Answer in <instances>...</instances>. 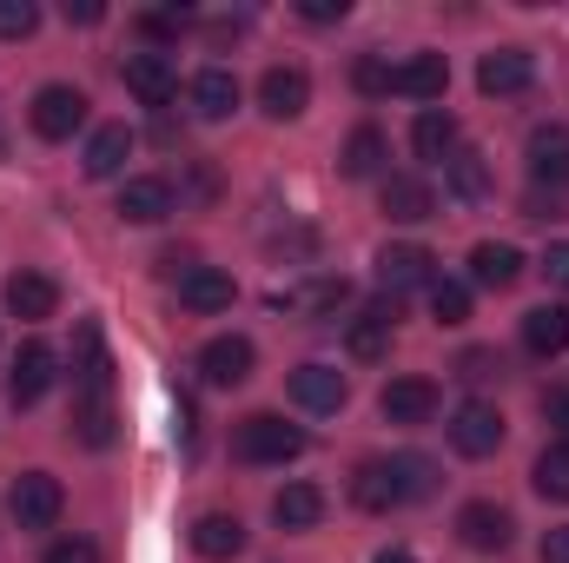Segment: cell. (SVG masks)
<instances>
[{
    "label": "cell",
    "instance_id": "83f0119b",
    "mask_svg": "<svg viewBox=\"0 0 569 563\" xmlns=\"http://www.w3.org/2000/svg\"><path fill=\"white\" fill-rule=\"evenodd\" d=\"M443 186L463 199V206H477V199H490V166H483V152H470V146H457L450 159H443Z\"/></svg>",
    "mask_w": 569,
    "mask_h": 563
},
{
    "label": "cell",
    "instance_id": "e0dca14e",
    "mask_svg": "<svg viewBox=\"0 0 569 563\" xmlns=\"http://www.w3.org/2000/svg\"><path fill=\"white\" fill-rule=\"evenodd\" d=\"M127 93L140 100V107H172V93H179V73L166 67V53H133L127 60Z\"/></svg>",
    "mask_w": 569,
    "mask_h": 563
},
{
    "label": "cell",
    "instance_id": "30bf717a",
    "mask_svg": "<svg viewBox=\"0 0 569 563\" xmlns=\"http://www.w3.org/2000/svg\"><path fill=\"white\" fill-rule=\"evenodd\" d=\"M73 392H113V358H107L100 318L73 325Z\"/></svg>",
    "mask_w": 569,
    "mask_h": 563
},
{
    "label": "cell",
    "instance_id": "6da1fadb",
    "mask_svg": "<svg viewBox=\"0 0 569 563\" xmlns=\"http://www.w3.org/2000/svg\"><path fill=\"white\" fill-rule=\"evenodd\" d=\"M298 451H305V431L284 424L279 412H252V418H239V431H232V457L239 464H291Z\"/></svg>",
    "mask_w": 569,
    "mask_h": 563
},
{
    "label": "cell",
    "instance_id": "f1b7e54d",
    "mask_svg": "<svg viewBox=\"0 0 569 563\" xmlns=\"http://www.w3.org/2000/svg\"><path fill=\"white\" fill-rule=\"evenodd\" d=\"M437 464H430L425 451H398L391 457V484H398V504H425V497H437Z\"/></svg>",
    "mask_w": 569,
    "mask_h": 563
},
{
    "label": "cell",
    "instance_id": "836d02e7",
    "mask_svg": "<svg viewBox=\"0 0 569 563\" xmlns=\"http://www.w3.org/2000/svg\"><path fill=\"white\" fill-rule=\"evenodd\" d=\"M530 484H537V491H543L550 504H569V444H550V451L537 457Z\"/></svg>",
    "mask_w": 569,
    "mask_h": 563
},
{
    "label": "cell",
    "instance_id": "ffe728a7",
    "mask_svg": "<svg viewBox=\"0 0 569 563\" xmlns=\"http://www.w3.org/2000/svg\"><path fill=\"white\" fill-rule=\"evenodd\" d=\"M186 100H192L199 120H232V113H239V80H232L226 67H206V73H192Z\"/></svg>",
    "mask_w": 569,
    "mask_h": 563
},
{
    "label": "cell",
    "instance_id": "ab89813d",
    "mask_svg": "<svg viewBox=\"0 0 569 563\" xmlns=\"http://www.w3.org/2000/svg\"><path fill=\"white\" fill-rule=\"evenodd\" d=\"M192 27V13L186 7H166V13H140V33L146 40H172V33H186Z\"/></svg>",
    "mask_w": 569,
    "mask_h": 563
},
{
    "label": "cell",
    "instance_id": "d590c367",
    "mask_svg": "<svg viewBox=\"0 0 569 563\" xmlns=\"http://www.w3.org/2000/svg\"><path fill=\"white\" fill-rule=\"evenodd\" d=\"M457 378H463V385H490V378H503V352H490V345H470V352L457 358Z\"/></svg>",
    "mask_w": 569,
    "mask_h": 563
},
{
    "label": "cell",
    "instance_id": "277c9868",
    "mask_svg": "<svg viewBox=\"0 0 569 563\" xmlns=\"http://www.w3.org/2000/svg\"><path fill=\"white\" fill-rule=\"evenodd\" d=\"M252 365H259V352H252V338H239V332H219V338H206V345H199V378H206V385H219V392L246 385V378H252Z\"/></svg>",
    "mask_w": 569,
    "mask_h": 563
},
{
    "label": "cell",
    "instance_id": "ac0fdd59",
    "mask_svg": "<svg viewBox=\"0 0 569 563\" xmlns=\"http://www.w3.org/2000/svg\"><path fill=\"white\" fill-rule=\"evenodd\" d=\"M232 298H239V285H232V273H219V266H192V273L179 279V305L199 312V318L232 312Z\"/></svg>",
    "mask_w": 569,
    "mask_h": 563
},
{
    "label": "cell",
    "instance_id": "7402d4cb",
    "mask_svg": "<svg viewBox=\"0 0 569 563\" xmlns=\"http://www.w3.org/2000/svg\"><path fill=\"white\" fill-rule=\"evenodd\" d=\"M7 312L27 318V325H40V318L60 312V285L47 279V273H13V279H7Z\"/></svg>",
    "mask_w": 569,
    "mask_h": 563
},
{
    "label": "cell",
    "instance_id": "7c38bea8",
    "mask_svg": "<svg viewBox=\"0 0 569 563\" xmlns=\"http://www.w3.org/2000/svg\"><path fill=\"white\" fill-rule=\"evenodd\" d=\"M291 398L305 405V412H345V398H351V378L338 372V365H298L291 372Z\"/></svg>",
    "mask_w": 569,
    "mask_h": 563
},
{
    "label": "cell",
    "instance_id": "9a60e30c",
    "mask_svg": "<svg viewBox=\"0 0 569 563\" xmlns=\"http://www.w3.org/2000/svg\"><path fill=\"white\" fill-rule=\"evenodd\" d=\"M259 107H266L272 120H298V113L311 107V73H305V67H266Z\"/></svg>",
    "mask_w": 569,
    "mask_h": 563
},
{
    "label": "cell",
    "instance_id": "7bdbcfd3",
    "mask_svg": "<svg viewBox=\"0 0 569 563\" xmlns=\"http://www.w3.org/2000/svg\"><path fill=\"white\" fill-rule=\"evenodd\" d=\"M543 279H550V285H563V292H569V239L543 253Z\"/></svg>",
    "mask_w": 569,
    "mask_h": 563
},
{
    "label": "cell",
    "instance_id": "4fadbf2b",
    "mask_svg": "<svg viewBox=\"0 0 569 563\" xmlns=\"http://www.w3.org/2000/svg\"><path fill=\"white\" fill-rule=\"evenodd\" d=\"M430 279H437V259H430L425 246H385V253H378V285H385L391 298H405V292H418V285L430 292Z\"/></svg>",
    "mask_w": 569,
    "mask_h": 563
},
{
    "label": "cell",
    "instance_id": "f6af8a7d",
    "mask_svg": "<svg viewBox=\"0 0 569 563\" xmlns=\"http://www.w3.org/2000/svg\"><path fill=\"white\" fill-rule=\"evenodd\" d=\"M543 563H569V524L543 531Z\"/></svg>",
    "mask_w": 569,
    "mask_h": 563
},
{
    "label": "cell",
    "instance_id": "d6986e66",
    "mask_svg": "<svg viewBox=\"0 0 569 563\" xmlns=\"http://www.w3.org/2000/svg\"><path fill=\"white\" fill-rule=\"evenodd\" d=\"M443 87H450L443 53H411L391 67V93H405V100H443Z\"/></svg>",
    "mask_w": 569,
    "mask_h": 563
},
{
    "label": "cell",
    "instance_id": "7dc6e473",
    "mask_svg": "<svg viewBox=\"0 0 569 563\" xmlns=\"http://www.w3.org/2000/svg\"><path fill=\"white\" fill-rule=\"evenodd\" d=\"M543 412H550V418L569 431V392H550V398H543Z\"/></svg>",
    "mask_w": 569,
    "mask_h": 563
},
{
    "label": "cell",
    "instance_id": "8fae6325",
    "mask_svg": "<svg viewBox=\"0 0 569 563\" xmlns=\"http://www.w3.org/2000/svg\"><path fill=\"white\" fill-rule=\"evenodd\" d=\"M530 80H537V60H530L523 47H497V53L477 60V87H483L490 100H510V93H523Z\"/></svg>",
    "mask_w": 569,
    "mask_h": 563
},
{
    "label": "cell",
    "instance_id": "4316f807",
    "mask_svg": "<svg viewBox=\"0 0 569 563\" xmlns=\"http://www.w3.org/2000/svg\"><path fill=\"white\" fill-rule=\"evenodd\" d=\"M470 279L490 285V292H510V285L523 279V253H517V246H497V239H483V246L470 253Z\"/></svg>",
    "mask_w": 569,
    "mask_h": 563
},
{
    "label": "cell",
    "instance_id": "4dcf8cb0",
    "mask_svg": "<svg viewBox=\"0 0 569 563\" xmlns=\"http://www.w3.org/2000/svg\"><path fill=\"white\" fill-rule=\"evenodd\" d=\"M351 504H358V511H391V504H398V484H391V464H385V457H365V464L351 471Z\"/></svg>",
    "mask_w": 569,
    "mask_h": 563
},
{
    "label": "cell",
    "instance_id": "c3c4849f",
    "mask_svg": "<svg viewBox=\"0 0 569 563\" xmlns=\"http://www.w3.org/2000/svg\"><path fill=\"white\" fill-rule=\"evenodd\" d=\"M371 563H418V557H411V551H378Z\"/></svg>",
    "mask_w": 569,
    "mask_h": 563
},
{
    "label": "cell",
    "instance_id": "3957f363",
    "mask_svg": "<svg viewBox=\"0 0 569 563\" xmlns=\"http://www.w3.org/2000/svg\"><path fill=\"white\" fill-rule=\"evenodd\" d=\"M27 120H33V134H40V140H73V134L87 127V93L53 80V87H40V93H33Z\"/></svg>",
    "mask_w": 569,
    "mask_h": 563
},
{
    "label": "cell",
    "instance_id": "5b68a950",
    "mask_svg": "<svg viewBox=\"0 0 569 563\" xmlns=\"http://www.w3.org/2000/svg\"><path fill=\"white\" fill-rule=\"evenodd\" d=\"M450 444H457L463 457H497V451H503V412L483 405V398H463V405L450 412Z\"/></svg>",
    "mask_w": 569,
    "mask_h": 563
},
{
    "label": "cell",
    "instance_id": "681fc988",
    "mask_svg": "<svg viewBox=\"0 0 569 563\" xmlns=\"http://www.w3.org/2000/svg\"><path fill=\"white\" fill-rule=\"evenodd\" d=\"M0 152H7V127H0Z\"/></svg>",
    "mask_w": 569,
    "mask_h": 563
},
{
    "label": "cell",
    "instance_id": "1f68e13d",
    "mask_svg": "<svg viewBox=\"0 0 569 563\" xmlns=\"http://www.w3.org/2000/svg\"><path fill=\"white\" fill-rule=\"evenodd\" d=\"M385 152H391V146H385L378 127H358V134L345 140V179H378V172H385Z\"/></svg>",
    "mask_w": 569,
    "mask_h": 563
},
{
    "label": "cell",
    "instance_id": "7a4b0ae2",
    "mask_svg": "<svg viewBox=\"0 0 569 563\" xmlns=\"http://www.w3.org/2000/svg\"><path fill=\"white\" fill-rule=\"evenodd\" d=\"M7 511H13V524H20V531H53V524H60V511H67V491H60V477H53V471H20V477H13V491H7Z\"/></svg>",
    "mask_w": 569,
    "mask_h": 563
},
{
    "label": "cell",
    "instance_id": "52a82bcc",
    "mask_svg": "<svg viewBox=\"0 0 569 563\" xmlns=\"http://www.w3.org/2000/svg\"><path fill=\"white\" fill-rule=\"evenodd\" d=\"M530 186L569 192V127H563V120L530 127Z\"/></svg>",
    "mask_w": 569,
    "mask_h": 563
},
{
    "label": "cell",
    "instance_id": "f35d334b",
    "mask_svg": "<svg viewBox=\"0 0 569 563\" xmlns=\"http://www.w3.org/2000/svg\"><path fill=\"white\" fill-rule=\"evenodd\" d=\"M523 219H569V192L530 186V192H523Z\"/></svg>",
    "mask_w": 569,
    "mask_h": 563
},
{
    "label": "cell",
    "instance_id": "8d00e7d4",
    "mask_svg": "<svg viewBox=\"0 0 569 563\" xmlns=\"http://www.w3.org/2000/svg\"><path fill=\"white\" fill-rule=\"evenodd\" d=\"M40 27V7L33 0H0V40H27Z\"/></svg>",
    "mask_w": 569,
    "mask_h": 563
},
{
    "label": "cell",
    "instance_id": "44dd1931",
    "mask_svg": "<svg viewBox=\"0 0 569 563\" xmlns=\"http://www.w3.org/2000/svg\"><path fill=\"white\" fill-rule=\"evenodd\" d=\"M385 213L405 219V226L430 219V213H437V192H430L425 172H385Z\"/></svg>",
    "mask_w": 569,
    "mask_h": 563
},
{
    "label": "cell",
    "instance_id": "cb8c5ba5",
    "mask_svg": "<svg viewBox=\"0 0 569 563\" xmlns=\"http://www.w3.org/2000/svg\"><path fill=\"white\" fill-rule=\"evenodd\" d=\"M192 551H199L206 563L239 557V551H246V524H239L232 511H206V517L192 524Z\"/></svg>",
    "mask_w": 569,
    "mask_h": 563
},
{
    "label": "cell",
    "instance_id": "e575fe53",
    "mask_svg": "<svg viewBox=\"0 0 569 563\" xmlns=\"http://www.w3.org/2000/svg\"><path fill=\"white\" fill-rule=\"evenodd\" d=\"M430 318H437V325H463V318H470V285L430 279Z\"/></svg>",
    "mask_w": 569,
    "mask_h": 563
},
{
    "label": "cell",
    "instance_id": "74e56055",
    "mask_svg": "<svg viewBox=\"0 0 569 563\" xmlns=\"http://www.w3.org/2000/svg\"><path fill=\"white\" fill-rule=\"evenodd\" d=\"M351 87H358V93H371V100H378V93H391V60L365 53V60L351 67Z\"/></svg>",
    "mask_w": 569,
    "mask_h": 563
},
{
    "label": "cell",
    "instance_id": "5bb4252c",
    "mask_svg": "<svg viewBox=\"0 0 569 563\" xmlns=\"http://www.w3.org/2000/svg\"><path fill=\"white\" fill-rule=\"evenodd\" d=\"M510 511L503 504H490V497H477V504H463L457 511V537L470 544V551H510Z\"/></svg>",
    "mask_w": 569,
    "mask_h": 563
},
{
    "label": "cell",
    "instance_id": "bcb514c9",
    "mask_svg": "<svg viewBox=\"0 0 569 563\" xmlns=\"http://www.w3.org/2000/svg\"><path fill=\"white\" fill-rule=\"evenodd\" d=\"M100 13H107V7H93V0H80V7H73V0H67V20H80V27H93V20H100Z\"/></svg>",
    "mask_w": 569,
    "mask_h": 563
},
{
    "label": "cell",
    "instance_id": "603a6c76",
    "mask_svg": "<svg viewBox=\"0 0 569 563\" xmlns=\"http://www.w3.org/2000/svg\"><path fill=\"white\" fill-rule=\"evenodd\" d=\"M523 352H530V358H563L569 352V305H537V312H523Z\"/></svg>",
    "mask_w": 569,
    "mask_h": 563
},
{
    "label": "cell",
    "instance_id": "f546056e",
    "mask_svg": "<svg viewBox=\"0 0 569 563\" xmlns=\"http://www.w3.org/2000/svg\"><path fill=\"white\" fill-rule=\"evenodd\" d=\"M325 517V491L318 484H284L279 497H272V524L279 531H311Z\"/></svg>",
    "mask_w": 569,
    "mask_h": 563
},
{
    "label": "cell",
    "instance_id": "2e32d148",
    "mask_svg": "<svg viewBox=\"0 0 569 563\" xmlns=\"http://www.w3.org/2000/svg\"><path fill=\"white\" fill-rule=\"evenodd\" d=\"M378 412L391 424H430L437 418V385H430V378H391V385L378 392Z\"/></svg>",
    "mask_w": 569,
    "mask_h": 563
},
{
    "label": "cell",
    "instance_id": "b9f144b4",
    "mask_svg": "<svg viewBox=\"0 0 569 563\" xmlns=\"http://www.w3.org/2000/svg\"><path fill=\"white\" fill-rule=\"evenodd\" d=\"M345 292H351L345 279H318L305 292V305H311V312H331V305H345Z\"/></svg>",
    "mask_w": 569,
    "mask_h": 563
},
{
    "label": "cell",
    "instance_id": "484cf974",
    "mask_svg": "<svg viewBox=\"0 0 569 563\" xmlns=\"http://www.w3.org/2000/svg\"><path fill=\"white\" fill-rule=\"evenodd\" d=\"M67 431H73L87 451H107V444H113V398H107V392H73Z\"/></svg>",
    "mask_w": 569,
    "mask_h": 563
},
{
    "label": "cell",
    "instance_id": "9c48e42d",
    "mask_svg": "<svg viewBox=\"0 0 569 563\" xmlns=\"http://www.w3.org/2000/svg\"><path fill=\"white\" fill-rule=\"evenodd\" d=\"M172 213H179L172 179H159V172H133V179L120 186V219H127V226H159V219H172Z\"/></svg>",
    "mask_w": 569,
    "mask_h": 563
},
{
    "label": "cell",
    "instance_id": "ba28073f",
    "mask_svg": "<svg viewBox=\"0 0 569 563\" xmlns=\"http://www.w3.org/2000/svg\"><path fill=\"white\" fill-rule=\"evenodd\" d=\"M391 338H398V298H385V305H371V312H358V318L345 325V352H351L358 365H378V358L391 352Z\"/></svg>",
    "mask_w": 569,
    "mask_h": 563
},
{
    "label": "cell",
    "instance_id": "d6a6232c",
    "mask_svg": "<svg viewBox=\"0 0 569 563\" xmlns=\"http://www.w3.org/2000/svg\"><path fill=\"white\" fill-rule=\"evenodd\" d=\"M411 146H418V159H450V152H457V120L437 113V107H425L418 127H411Z\"/></svg>",
    "mask_w": 569,
    "mask_h": 563
},
{
    "label": "cell",
    "instance_id": "ee69618b",
    "mask_svg": "<svg viewBox=\"0 0 569 563\" xmlns=\"http://www.w3.org/2000/svg\"><path fill=\"white\" fill-rule=\"evenodd\" d=\"M298 13H305L311 27H325V20H345V0H305Z\"/></svg>",
    "mask_w": 569,
    "mask_h": 563
},
{
    "label": "cell",
    "instance_id": "d4e9b609",
    "mask_svg": "<svg viewBox=\"0 0 569 563\" xmlns=\"http://www.w3.org/2000/svg\"><path fill=\"white\" fill-rule=\"evenodd\" d=\"M127 152H133V127L127 120H113V127H100L93 140H87V179H120L127 172Z\"/></svg>",
    "mask_w": 569,
    "mask_h": 563
},
{
    "label": "cell",
    "instance_id": "8992f818",
    "mask_svg": "<svg viewBox=\"0 0 569 563\" xmlns=\"http://www.w3.org/2000/svg\"><path fill=\"white\" fill-rule=\"evenodd\" d=\"M53 378H60V358H53V345L27 338V345H20V358H13V372H7V392H13V405L27 412V405H40V398L53 392Z\"/></svg>",
    "mask_w": 569,
    "mask_h": 563
},
{
    "label": "cell",
    "instance_id": "60d3db41",
    "mask_svg": "<svg viewBox=\"0 0 569 563\" xmlns=\"http://www.w3.org/2000/svg\"><path fill=\"white\" fill-rule=\"evenodd\" d=\"M40 563H100V544H87V537H53Z\"/></svg>",
    "mask_w": 569,
    "mask_h": 563
}]
</instances>
